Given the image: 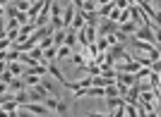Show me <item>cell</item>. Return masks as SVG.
Listing matches in <instances>:
<instances>
[{"label":"cell","mask_w":161,"mask_h":117,"mask_svg":"<svg viewBox=\"0 0 161 117\" xmlns=\"http://www.w3.org/2000/svg\"><path fill=\"white\" fill-rule=\"evenodd\" d=\"M63 12H65V7L53 3V7H51V26H53L55 31H58V29H65V24H63Z\"/></svg>","instance_id":"obj_1"},{"label":"cell","mask_w":161,"mask_h":117,"mask_svg":"<svg viewBox=\"0 0 161 117\" xmlns=\"http://www.w3.org/2000/svg\"><path fill=\"white\" fill-rule=\"evenodd\" d=\"M120 29V24L118 22H113V19H101V24H99V36H111V33H115Z\"/></svg>","instance_id":"obj_2"},{"label":"cell","mask_w":161,"mask_h":117,"mask_svg":"<svg viewBox=\"0 0 161 117\" xmlns=\"http://www.w3.org/2000/svg\"><path fill=\"white\" fill-rule=\"evenodd\" d=\"M51 7H53V0H51V3H48V5L41 10V14L36 17V26H39V29H41V26H48V24H51Z\"/></svg>","instance_id":"obj_3"},{"label":"cell","mask_w":161,"mask_h":117,"mask_svg":"<svg viewBox=\"0 0 161 117\" xmlns=\"http://www.w3.org/2000/svg\"><path fill=\"white\" fill-rule=\"evenodd\" d=\"M75 14H77V7H75L72 3H67V5H65V12H63V24H65V29H70V26H72Z\"/></svg>","instance_id":"obj_4"},{"label":"cell","mask_w":161,"mask_h":117,"mask_svg":"<svg viewBox=\"0 0 161 117\" xmlns=\"http://www.w3.org/2000/svg\"><path fill=\"white\" fill-rule=\"evenodd\" d=\"M29 86H27V79L24 77H14L12 79V84H10V91L12 93H19V91H27Z\"/></svg>","instance_id":"obj_5"},{"label":"cell","mask_w":161,"mask_h":117,"mask_svg":"<svg viewBox=\"0 0 161 117\" xmlns=\"http://www.w3.org/2000/svg\"><path fill=\"white\" fill-rule=\"evenodd\" d=\"M7 69L12 72L14 77H24L29 67H24V62H7Z\"/></svg>","instance_id":"obj_6"},{"label":"cell","mask_w":161,"mask_h":117,"mask_svg":"<svg viewBox=\"0 0 161 117\" xmlns=\"http://www.w3.org/2000/svg\"><path fill=\"white\" fill-rule=\"evenodd\" d=\"M120 31H123V33H128L130 38H132L135 33L140 31V24H135V22H123V24H120Z\"/></svg>","instance_id":"obj_7"},{"label":"cell","mask_w":161,"mask_h":117,"mask_svg":"<svg viewBox=\"0 0 161 117\" xmlns=\"http://www.w3.org/2000/svg\"><path fill=\"white\" fill-rule=\"evenodd\" d=\"M65 38H67V31H65V29H58V31L53 33V46L63 48V46H65Z\"/></svg>","instance_id":"obj_8"},{"label":"cell","mask_w":161,"mask_h":117,"mask_svg":"<svg viewBox=\"0 0 161 117\" xmlns=\"http://www.w3.org/2000/svg\"><path fill=\"white\" fill-rule=\"evenodd\" d=\"M48 74H51L53 79H58V81H60L63 86H67V79L63 77V72L58 69V67H55V62H53V65H48Z\"/></svg>","instance_id":"obj_9"},{"label":"cell","mask_w":161,"mask_h":117,"mask_svg":"<svg viewBox=\"0 0 161 117\" xmlns=\"http://www.w3.org/2000/svg\"><path fill=\"white\" fill-rule=\"evenodd\" d=\"M39 26H36V22H27V24H22V29H19V33L24 36V38H29L34 31H36Z\"/></svg>","instance_id":"obj_10"},{"label":"cell","mask_w":161,"mask_h":117,"mask_svg":"<svg viewBox=\"0 0 161 117\" xmlns=\"http://www.w3.org/2000/svg\"><path fill=\"white\" fill-rule=\"evenodd\" d=\"M67 31V38H65V46H70L75 50V46H80V43H77V31H75V29H65Z\"/></svg>","instance_id":"obj_11"},{"label":"cell","mask_w":161,"mask_h":117,"mask_svg":"<svg viewBox=\"0 0 161 117\" xmlns=\"http://www.w3.org/2000/svg\"><path fill=\"white\" fill-rule=\"evenodd\" d=\"M96 48H99V53H108V48H111V41H108V36H99V41H96Z\"/></svg>","instance_id":"obj_12"},{"label":"cell","mask_w":161,"mask_h":117,"mask_svg":"<svg viewBox=\"0 0 161 117\" xmlns=\"http://www.w3.org/2000/svg\"><path fill=\"white\" fill-rule=\"evenodd\" d=\"M123 103H125V98H106V105L111 108V112H113L115 108H120Z\"/></svg>","instance_id":"obj_13"},{"label":"cell","mask_w":161,"mask_h":117,"mask_svg":"<svg viewBox=\"0 0 161 117\" xmlns=\"http://www.w3.org/2000/svg\"><path fill=\"white\" fill-rule=\"evenodd\" d=\"M125 117H140V110H137V105L125 103Z\"/></svg>","instance_id":"obj_14"},{"label":"cell","mask_w":161,"mask_h":117,"mask_svg":"<svg viewBox=\"0 0 161 117\" xmlns=\"http://www.w3.org/2000/svg\"><path fill=\"white\" fill-rule=\"evenodd\" d=\"M58 117H67V100L60 98V103H58Z\"/></svg>","instance_id":"obj_15"},{"label":"cell","mask_w":161,"mask_h":117,"mask_svg":"<svg viewBox=\"0 0 161 117\" xmlns=\"http://www.w3.org/2000/svg\"><path fill=\"white\" fill-rule=\"evenodd\" d=\"M152 29H154V36H156V46H161V26L152 24Z\"/></svg>","instance_id":"obj_16"},{"label":"cell","mask_w":161,"mask_h":117,"mask_svg":"<svg viewBox=\"0 0 161 117\" xmlns=\"http://www.w3.org/2000/svg\"><path fill=\"white\" fill-rule=\"evenodd\" d=\"M19 117H39V115H34V112L24 110V108H19Z\"/></svg>","instance_id":"obj_17"},{"label":"cell","mask_w":161,"mask_h":117,"mask_svg":"<svg viewBox=\"0 0 161 117\" xmlns=\"http://www.w3.org/2000/svg\"><path fill=\"white\" fill-rule=\"evenodd\" d=\"M3 117H19V110H12V112H3Z\"/></svg>","instance_id":"obj_18"},{"label":"cell","mask_w":161,"mask_h":117,"mask_svg":"<svg viewBox=\"0 0 161 117\" xmlns=\"http://www.w3.org/2000/svg\"><path fill=\"white\" fill-rule=\"evenodd\" d=\"M154 22H156V24H159V26H161V10H159V12H156V14H154Z\"/></svg>","instance_id":"obj_19"},{"label":"cell","mask_w":161,"mask_h":117,"mask_svg":"<svg viewBox=\"0 0 161 117\" xmlns=\"http://www.w3.org/2000/svg\"><path fill=\"white\" fill-rule=\"evenodd\" d=\"M96 3H99V7H101V5H108V3H115V0H96Z\"/></svg>","instance_id":"obj_20"},{"label":"cell","mask_w":161,"mask_h":117,"mask_svg":"<svg viewBox=\"0 0 161 117\" xmlns=\"http://www.w3.org/2000/svg\"><path fill=\"white\" fill-rule=\"evenodd\" d=\"M152 3H154V5H161V0H152Z\"/></svg>","instance_id":"obj_21"},{"label":"cell","mask_w":161,"mask_h":117,"mask_svg":"<svg viewBox=\"0 0 161 117\" xmlns=\"http://www.w3.org/2000/svg\"><path fill=\"white\" fill-rule=\"evenodd\" d=\"M48 117H55V115H53V112H51V115H48Z\"/></svg>","instance_id":"obj_22"}]
</instances>
